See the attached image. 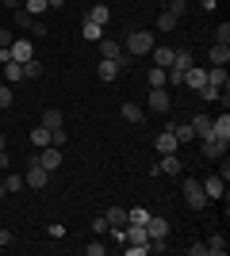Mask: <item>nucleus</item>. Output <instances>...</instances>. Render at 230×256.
<instances>
[{"label":"nucleus","instance_id":"f257e3e1","mask_svg":"<svg viewBox=\"0 0 230 256\" xmlns=\"http://www.w3.org/2000/svg\"><path fill=\"white\" fill-rule=\"evenodd\" d=\"M153 46H157V42H153V31H131V34H127V42H123V50L131 54V58H146Z\"/></svg>","mask_w":230,"mask_h":256},{"label":"nucleus","instance_id":"f03ea898","mask_svg":"<svg viewBox=\"0 0 230 256\" xmlns=\"http://www.w3.org/2000/svg\"><path fill=\"white\" fill-rule=\"evenodd\" d=\"M184 203L192 206V210H203V206H207V195H203V184L199 180H184Z\"/></svg>","mask_w":230,"mask_h":256},{"label":"nucleus","instance_id":"7ed1b4c3","mask_svg":"<svg viewBox=\"0 0 230 256\" xmlns=\"http://www.w3.org/2000/svg\"><path fill=\"white\" fill-rule=\"evenodd\" d=\"M35 164H43L46 172H54L58 164H62V146H46V150L35 153Z\"/></svg>","mask_w":230,"mask_h":256},{"label":"nucleus","instance_id":"20e7f679","mask_svg":"<svg viewBox=\"0 0 230 256\" xmlns=\"http://www.w3.org/2000/svg\"><path fill=\"white\" fill-rule=\"evenodd\" d=\"M23 184H27V188H35V192H43L46 184H50V172H46L43 164H35V160H31V168H27V176H23Z\"/></svg>","mask_w":230,"mask_h":256},{"label":"nucleus","instance_id":"39448f33","mask_svg":"<svg viewBox=\"0 0 230 256\" xmlns=\"http://www.w3.org/2000/svg\"><path fill=\"white\" fill-rule=\"evenodd\" d=\"M146 234H150V241H165L169 237V222H165L161 214H150L146 218Z\"/></svg>","mask_w":230,"mask_h":256},{"label":"nucleus","instance_id":"423d86ee","mask_svg":"<svg viewBox=\"0 0 230 256\" xmlns=\"http://www.w3.org/2000/svg\"><path fill=\"white\" fill-rule=\"evenodd\" d=\"M8 54H12V62H31L35 58V46H31V38H16V42L8 46Z\"/></svg>","mask_w":230,"mask_h":256},{"label":"nucleus","instance_id":"0eeeda50","mask_svg":"<svg viewBox=\"0 0 230 256\" xmlns=\"http://www.w3.org/2000/svg\"><path fill=\"white\" fill-rule=\"evenodd\" d=\"M184 88H192V92H199V88L207 84V69H199V65H192V69H184V80H180Z\"/></svg>","mask_w":230,"mask_h":256},{"label":"nucleus","instance_id":"6e6552de","mask_svg":"<svg viewBox=\"0 0 230 256\" xmlns=\"http://www.w3.org/2000/svg\"><path fill=\"white\" fill-rule=\"evenodd\" d=\"M157 153H176L180 150V142H176V134H173V126H161V134H157Z\"/></svg>","mask_w":230,"mask_h":256},{"label":"nucleus","instance_id":"1a4fd4ad","mask_svg":"<svg viewBox=\"0 0 230 256\" xmlns=\"http://www.w3.org/2000/svg\"><path fill=\"white\" fill-rule=\"evenodd\" d=\"M211 138H219L222 146H230V115L222 111L219 118H211Z\"/></svg>","mask_w":230,"mask_h":256},{"label":"nucleus","instance_id":"9d476101","mask_svg":"<svg viewBox=\"0 0 230 256\" xmlns=\"http://www.w3.org/2000/svg\"><path fill=\"white\" fill-rule=\"evenodd\" d=\"M173 107V100H169V92L165 88H150V111H157V115H165Z\"/></svg>","mask_w":230,"mask_h":256},{"label":"nucleus","instance_id":"9b49d317","mask_svg":"<svg viewBox=\"0 0 230 256\" xmlns=\"http://www.w3.org/2000/svg\"><path fill=\"white\" fill-rule=\"evenodd\" d=\"M203 184V195H207V203L211 199H222V195H226V184L219 180V176H207V180H199Z\"/></svg>","mask_w":230,"mask_h":256},{"label":"nucleus","instance_id":"f8f14e48","mask_svg":"<svg viewBox=\"0 0 230 256\" xmlns=\"http://www.w3.org/2000/svg\"><path fill=\"white\" fill-rule=\"evenodd\" d=\"M39 122H43L46 130H58V126H66V115H62L58 107H46V111H43V118H39Z\"/></svg>","mask_w":230,"mask_h":256},{"label":"nucleus","instance_id":"ddd939ff","mask_svg":"<svg viewBox=\"0 0 230 256\" xmlns=\"http://www.w3.org/2000/svg\"><path fill=\"white\" fill-rule=\"evenodd\" d=\"M207 84L226 92V84H230V80H226V65H211V69H207Z\"/></svg>","mask_w":230,"mask_h":256},{"label":"nucleus","instance_id":"4468645a","mask_svg":"<svg viewBox=\"0 0 230 256\" xmlns=\"http://www.w3.org/2000/svg\"><path fill=\"white\" fill-rule=\"evenodd\" d=\"M203 157H207V160H219V157H226V146H222L219 138H203Z\"/></svg>","mask_w":230,"mask_h":256},{"label":"nucleus","instance_id":"2eb2a0df","mask_svg":"<svg viewBox=\"0 0 230 256\" xmlns=\"http://www.w3.org/2000/svg\"><path fill=\"white\" fill-rule=\"evenodd\" d=\"M96 73H100V80H115V76H119V65H115V58H100Z\"/></svg>","mask_w":230,"mask_h":256},{"label":"nucleus","instance_id":"dca6fc26","mask_svg":"<svg viewBox=\"0 0 230 256\" xmlns=\"http://www.w3.org/2000/svg\"><path fill=\"white\" fill-rule=\"evenodd\" d=\"M123 118H127L131 126H142V122H146V111L138 104H123Z\"/></svg>","mask_w":230,"mask_h":256},{"label":"nucleus","instance_id":"f3484780","mask_svg":"<svg viewBox=\"0 0 230 256\" xmlns=\"http://www.w3.org/2000/svg\"><path fill=\"white\" fill-rule=\"evenodd\" d=\"M119 54H123V42H119V38H108V34L100 38V58H119Z\"/></svg>","mask_w":230,"mask_h":256},{"label":"nucleus","instance_id":"a211bd4d","mask_svg":"<svg viewBox=\"0 0 230 256\" xmlns=\"http://www.w3.org/2000/svg\"><path fill=\"white\" fill-rule=\"evenodd\" d=\"M192 130H196V138H211V115H192Z\"/></svg>","mask_w":230,"mask_h":256},{"label":"nucleus","instance_id":"6ab92c4d","mask_svg":"<svg viewBox=\"0 0 230 256\" xmlns=\"http://www.w3.org/2000/svg\"><path fill=\"white\" fill-rule=\"evenodd\" d=\"M31 146H35V150H46V146H54V142H50V130H46L43 122L31 130Z\"/></svg>","mask_w":230,"mask_h":256},{"label":"nucleus","instance_id":"aec40b11","mask_svg":"<svg viewBox=\"0 0 230 256\" xmlns=\"http://www.w3.org/2000/svg\"><path fill=\"white\" fill-rule=\"evenodd\" d=\"M85 20L100 23V27H108V20H111V8H108V4H96V8H88V16H85Z\"/></svg>","mask_w":230,"mask_h":256},{"label":"nucleus","instance_id":"412c9836","mask_svg":"<svg viewBox=\"0 0 230 256\" xmlns=\"http://www.w3.org/2000/svg\"><path fill=\"white\" fill-rule=\"evenodd\" d=\"M104 218H108V230L111 226H127V206H108Z\"/></svg>","mask_w":230,"mask_h":256},{"label":"nucleus","instance_id":"4be33fe9","mask_svg":"<svg viewBox=\"0 0 230 256\" xmlns=\"http://www.w3.org/2000/svg\"><path fill=\"white\" fill-rule=\"evenodd\" d=\"M153 62L161 65V69H169V65H173V46H153Z\"/></svg>","mask_w":230,"mask_h":256},{"label":"nucleus","instance_id":"5701e85b","mask_svg":"<svg viewBox=\"0 0 230 256\" xmlns=\"http://www.w3.org/2000/svg\"><path fill=\"white\" fill-rule=\"evenodd\" d=\"M169 126H173V134H176V142H180V146L196 138V130H192V122H169Z\"/></svg>","mask_w":230,"mask_h":256},{"label":"nucleus","instance_id":"b1692460","mask_svg":"<svg viewBox=\"0 0 230 256\" xmlns=\"http://www.w3.org/2000/svg\"><path fill=\"white\" fill-rule=\"evenodd\" d=\"M81 34H85L88 42H100V38H104V27L92 23V20H85V23H81Z\"/></svg>","mask_w":230,"mask_h":256},{"label":"nucleus","instance_id":"393cba45","mask_svg":"<svg viewBox=\"0 0 230 256\" xmlns=\"http://www.w3.org/2000/svg\"><path fill=\"white\" fill-rule=\"evenodd\" d=\"M23 80V65L20 62H4V84H16Z\"/></svg>","mask_w":230,"mask_h":256},{"label":"nucleus","instance_id":"a878e982","mask_svg":"<svg viewBox=\"0 0 230 256\" xmlns=\"http://www.w3.org/2000/svg\"><path fill=\"white\" fill-rule=\"evenodd\" d=\"M12 23H16L20 31H31V27H35V16H27L23 8H16V12H12Z\"/></svg>","mask_w":230,"mask_h":256},{"label":"nucleus","instance_id":"bb28decb","mask_svg":"<svg viewBox=\"0 0 230 256\" xmlns=\"http://www.w3.org/2000/svg\"><path fill=\"white\" fill-rule=\"evenodd\" d=\"M169 69H180V73L192 69V54H188V50H173V65H169Z\"/></svg>","mask_w":230,"mask_h":256},{"label":"nucleus","instance_id":"cd10ccee","mask_svg":"<svg viewBox=\"0 0 230 256\" xmlns=\"http://www.w3.org/2000/svg\"><path fill=\"white\" fill-rule=\"evenodd\" d=\"M146 80H150V88H165V84H169V76H165L161 65H153L150 73H146Z\"/></svg>","mask_w":230,"mask_h":256},{"label":"nucleus","instance_id":"c85d7f7f","mask_svg":"<svg viewBox=\"0 0 230 256\" xmlns=\"http://www.w3.org/2000/svg\"><path fill=\"white\" fill-rule=\"evenodd\" d=\"M46 8H50L46 0H23V12H27V16H35V20H43Z\"/></svg>","mask_w":230,"mask_h":256},{"label":"nucleus","instance_id":"c756f323","mask_svg":"<svg viewBox=\"0 0 230 256\" xmlns=\"http://www.w3.org/2000/svg\"><path fill=\"white\" fill-rule=\"evenodd\" d=\"M203 248H207V256H222V252H226V237H222V234H215V237H211V241H207Z\"/></svg>","mask_w":230,"mask_h":256},{"label":"nucleus","instance_id":"7c9ffc66","mask_svg":"<svg viewBox=\"0 0 230 256\" xmlns=\"http://www.w3.org/2000/svg\"><path fill=\"white\" fill-rule=\"evenodd\" d=\"M176 23L180 20H176L173 12H157V31H176Z\"/></svg>","mask_w":230,"mask_h":256},{"label":"nucleus","instance_id":"2f4dec72","mask_svg":"<svg viewBox=\"0 0 230 256\" xmlns=\"http://www.w3.org/2000/svg\"><path fill=\"white\" fill-rule=\"evenodd\" d=\"M39 76H43V62H23V80H39Z\"/></svg>","mask_w":230,"mask_h":256},{"label":"nucleus","instance_id":"473e14b6","mask_svg":"<svg viewBox=\"0 0 230 256\" xmlns=\"http://www.w3.org/2000/svg\"><path fill=\"white\" fill-rule=\"evenodd\" d=\"M226 62H230V46L215 42V46H211V65H226Z\"/></svg>","mask_w":230,"mask_h":256},{"label":"nucleus","instance_id":"72a5a7b5","mask_svg":"<svg viewBox=\"0 0 230 256\" xmlns=\"http://www.w3.org/2000/svg\"><path fill=\"white\" fill-rule=\"evenodd\" d=\"M146 218H150L146 206H131V210H127V222H131V226H146Z\"/></svg>","mask_w":230,"mask_h":256},{"label":"nucleus","instance_id":"f704fd0d","mask_svg":"<svg viewBox=\"0 0 230 256\" xmlns=\"http://www.w3.org/2000/svg\"><path fill=\"white\" fill-rule=\"evenodd\" d=\"M165 12H173L176 20H184V16H188V0H169V8H165Z\"/></svg>","mask_w":230,"mask_h":256},{"label":"nucleus","instance_id":"c9c22d12","mask_svg":"<svg viewBox=\"0 0 230 256\" xmlns=\"http://www.w3.org/2000/svg\"><path fill=\"white\" fill-rule=\"evenodd\" d=\"M215 42H219V46H230V23H219V27H215Z\"/></svg>","mask_w":230,"mask_h":256},{"label":"nucleus","instance_id":"e433bc0d","mask_svg":"<svg viewBox=\"0 0 230 256\" xmlns=\"http://www.w3.org/2000/svg\"><path fill=\"white\" fill-rule=\"evenodd\" d=\"M92 234H96V237L108 234V218H104V214H96V218H92Z\"/></svg>","mask_w":230,"mask_h":256},{"label":"nucleus","instance_id":"4c0bfd02","mask_svg":"<svg viewBox=\"0 0 230 256\" xmlns=\"http://www.w3.org/2000/svg\"><path fill=\"white\" fill-rule=\"evenodd\" d=\"M196 96H199V100H219V96H222V88H211V84H203V88L196 92Z\"/></svg>","mask_w":230,"mask_h":256},{"label":"nucleus","instance_id":"58836bf2","mask_svg":"<svg viewBox=\"0 0 230 256\" xmlns=\"http://www.w3.org/2000/svg\"><path fill=\"white\" fill-rule=\"evenodd\" d=\"M85 252H88V256H104V252H108V245H104V241H100V237H96L92 245H85Z\"/></svg>","mask_w":230,"mask_h":256},{"label":"nucleus","instance_id":"ea45409f","mask_svg":"<svg viewBox=\"0 0 230 256\" xmlns=\"http://www.w3.org/2000/svg\"><path fill=\"white\" fill-rule=\"evenodd\" d=\"M46 234L54 237V241H62V237H66V226H62V222H50V226H46Z\"/></svg>","mask_w":230,"mask_h":256},{"label":"nucleus","instance_id":"a19ab883","mask_svg":"<svg viewBox=\"0 0 230 256\" xmlns=\"http://www.w3.org/2000/svg\"><path fill=\"white\" fill-rule=\"evenodd\" d=\"M4 188H8V192H20V188H27V184H23V176H8Z\"/></svg>","mask_w":230,"mask_h":256},{"label":"nucleus","instance_id":"79ce46f5","mask_svg":"<svg viewBox=\"0 0 230 256\" xmlns=\"http://www.w3.org/2000/svg\"><path fill=\"white\" fill-rule=\"evenodd\" d=\"M4 107H12V88L8 84H0V111H4Z\"/></svg>","mask_w":230,"mask_h":256},{"label":"nucleus","instance_id":"37998d69","mask_svg":"<svg viewBox=\"0 0 230 256\" xmlns=\"http://www.w3.org/2000/svg\"><path fill=\"white\" fill-rule=\"evenodd\" d=\"M12 42H16V34H12L8 27H0V46H12Z\"/></svg>","mask_w":230,"mask_h":256},{"label":"nucleus","instance_id":"c03bdc74","mask_svg":"<svg viewBox=\"0 0 230 256\" xmlns=\"http://www.w3.org/2000/svg\"><path fill=\"white\" fill-rule=\"evenodd\" d=\"M12 245V234H8V230H0V248H8Z\"/></svg>","mask_w":230,"mask_h":256},{"label":"nucleus","instance_id":"a18cd8bd","mask_svg":"<svg viewBox=\"0 0 230 256\" xmlns=\"http://www.w3.org/2000/svg\"><path fill=\"white\" fill-rule=\"evenodd\" d=\"M215 4H219V0H199V8H203V12H215Z\"/></svg>","mask_w":230,"mask_h":256},{"label":"nucleus","instance_id":"49530a36","mask_svg":"<svg viewBox=\"0 0 230 256\" xmlns=\"http://www.w3.org/2000/svg\"><path fill=\"white\" fill-rule=\"evenodd\" d=\"M4 8H12V12H16V8H23V0H4Z\"/></svg>","mask_w":230,"mask_h":256},{"label":"nucleus","instance_id":"de8ad7c7","mask_svg":"<svg viewBox=\"0 0 230 256\" xmlns=\"http://www.w3.org/2000/svg\"><path fill=\"white\" fill-rule=\"evenodd\" d=\"M46 4H50V8H62V4H66V0H46Z\"/></svg>","mask_w":230,"mask_h":256},{"label":"nucleus","instance_id":"09e8293b","mask_svg":"<svg viewBox=\"0 0 230 256\" xmlns=\"http://www.w3.org/2000/svg\"><path fill=\"white\" fill-rule=\"evenodd\" d=\"M4 150H8V138H4V134H0V153H4Z\"/></svg>","mask_w":230,"mask_h":256},{"label":"nucleus","instance_id":"8fccbe9b","mask_svg":"<svg viewBox=\"0 0 230 256\" xmlns=\"http://www.w3.org/2000/svg\"><path fill=\"white\" fill-rule=\"evenodd\" d=\"M4 195H8V188H4V184H0V199H4Z\"/></svg>","mask_w":230,"mask_h":256}]
</instances>
